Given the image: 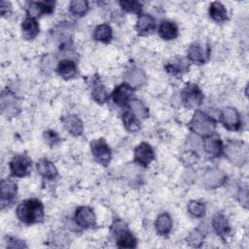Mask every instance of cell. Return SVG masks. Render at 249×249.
Masks as SVG:
<instances>
[{
	"label": "cell",
	"mask_w": 249,
	"mask_h": 249,
	"mask_svg": "<svg viewBox=\"0 0 249 249\" xmlns=\"http://www.w3.org/2000/svg\"><path fill=\"white\" fill-rule=\"evenodd\" d=\"M18 218L26 224L41 222L44 218V208L40 200L31 198L21 202L17 208Z\"/></svg>",
	"instance_id": "obj_1"
},
{
	"label": "cell",
	"mask_w": 249,
	"mask_h": 249,
	"mask_svg": "<svg viewBox=\"0 0 249 249\" xmlns=\"http://www.w3.org/2000/svg\"><path fill=\"white\" fill-rule=\"evenodd\" d=\"M190 127L195 133L205 136L211 134L215 130L216 124L211 117L203 112L197 111L190 122Z\"/></svg>",
	"instance_id": "obj_2"
},
{
	"label": "cell",
	"mask_w": 249,
	"mask_h": 249,
	"mask_svg": "<svg viewBox=\"0 0 249 249\" xmlns=\"http://www.w3.org/2000/svg\"><path fill=\"white\" fill-rule=\"evenodd\" d=\"M225 155L231 162L235 165H243L248 159L247 146L239 141H232L228 143L225 147Z\"/></svg>",
	"instance_id": "obj_3"
},
{
	"label": "cell",
	"mask_w": 249,
	"mask_h": 249,
	"mask_svg": "<svg viewBox=\"0 0 249 249\" xmlns=\"http://www.w3.org/2000/svg\"><path fill=\"white\" fill-rule=\"evenodd\" d=\"M114 232L117 235V245L122 248H133L136 246V239L127 230L123 221H116L113 224Z\"/></svg>",
	"instance_id": "obj_4"
},
{
	"label": "cell",
	"mask_w": 249,
	"mask_h": 249,
	"mask_svg": "<svg viewBox=\"0 0 249 249\" xmlns=\"http://www.w3.org/2000/svg\"><path fill=\"white\" fill-rule=\"evenodd\" d=\"M203 95L200 89L195 84H188L182 90V101L189 109L196 108L202 102Z\"/></svg>",
	"instance_id": "obj_5"
},
{
	"label": "cell",
	"mask_w": 249,
	"mask_h": 249,
	"mask_svg": "<svg viewBox=\"0 0 249 249\" xmlns=\"http://www.w3.org/2000/svg\"><path fill=\"white\" fill-rule=\"evenodd\" d=\"M1 109L2 113L9 118L17 116L20 111L19 102L17 96L9 91L3 92L1 95Z\"/></svg>",
	"instance_id": "obj_6"
},
{
	"label": "cell",
	"mask_w": 249,
	"mask_h": 249,
	"mask_svg": "<svg viewBox=\"0 0 249 249\" xmlns=\"http://www.w3.org/2000/svg\"><path fill=\"white\" fill-rule=\"evenodd\" d=\"M91 153L94 159L104 165H107L111 160V150L104 139H97L91 142Z\"/></svg>",
	"instance_id": "obj_7"
},
{
	"label": "cell",
	"mask_w": 249,
	"mask_h": 249,
	"mask_svg": "<svg viewBox=\"0 0 249 249\" xmlns=\"http://www.w3.org/2000/svg\"><path fill=\"white\" fill-rule=\"evenodd\" d=\"M12 174L17 177H23L29 174L31 169V160L27 156H16L10 162Z\"/></svg>",
	"instance_id": "obj_8"
},
{
	"label": "cell",
	"mask_w": 249,
	"mask_h": 249,
	"mask_svg": "<svg viewBox=\"0 0 249 249\" xmlns=\"http://www.w3.org/2000/svg\"><path fill=\"white\" fill-rule=\"evenodd\" d=\"M221 120L225 127L230 130H237L240 127V116L236 109L232 107H226L221 113Z\"/></svg>",
	"instance_id": "obj_9"
},
{
	"label": "cell",
	"mask_w": 249,
	"mask_h": 249,
	"mask_svg": "<svg viewBox=\"0 0 249 249\" xmlns=\"http://www.w3.org/2000/svg\"><path fill=\"white\" fill-rule=\"evenodd\" d=\"M76 224L82 228H91L95 225V215L88 206H81L75 212Z\"/></svg>",
	"instance_id": "obj_10"
},
{
	"label": "cell",
	"mask_w": 249,
	"mask_h": 249,
	"mask_svg": "<svg viewBox=\"0 0 249 249\" xmlns=\"http://www.w3.org/2000/svg\"><path fill=\"white\" fill-rule=\"evenodd\" d=\"M226 180L225 174L218 169H210L202 175L201 184L208 189L220 187Z\"/></svg>",
	"instance_id": "obj_11"
},
{
	"label": "cell",
	"mask_w": 249,
	"mask_h": 249,
	"mask_svg": "<svg viewBox=\"0 0 249 249\" xmlns=\"http://www.w3.org/2000/svg\"><path fill=\"white\" fill-rule=\"evenodd\" d=\"M155 154H154V150L153 148L143 142L141 144H139L134 151V160L136 162H138L141 165H148L153 160H154Z\"/></svg>",
	"instance_id": "obj_12"
},
{
	"label": "cell",
	"mask_w": 249,
	"mask_h": 249,
	"mask_svg": "<svg viewBox=\"0 0 249 249\" xmlns=\"http://www.w3.org/2000/svg\"><path fill=\"white\" fill-rule=\"evenodd\" d=\"M209 48L202 44H194L190 47L188 56L190 60L196 63H204L209 57Z\"/></svg>",
	"instance_id": "obj_13"
},
{
	"label": "cell",
	"mask_w": 249,
	"mask_h": 249,
	"mask_svg": "<svg viewBox=\"0 0 249 249\" xmlns=\"http://www.w3.org/2000/svg\"><path fill=\"white\" fill-rule=\"evenodd\" d=\"M133 93V89L131 86L128 84H121L119 85L112 93V98L114 102L119 106H124L130 99Z\"/></svg>",
	"instance_id": "obj_14"
},
{
	"label": "cell",
	"mask_w": 249,
	"mask_h": 249,
	"mask_svg": "<svg viewBox=\"0 0 249 249\" xmlns=\"http://www.w3.org/2000/svg\"><path fill=\"white\" fill-rule=\"evenodd\" d=\"M212 227L216 233L222 238H227L231 232V227L227 218L223 214H216L212 220Z\"/></svg>",
	"instance_id": "obj_15"
},
{
	"label": "cell",
	"mask_w": 249,
	"mask_h": 249,
	"mask_svg": "<svg viewBox=\"0 0 249 249\" xmlns=\"http://www.w3.org/2000/svg\"><path fill=\"white\" fill-rule=\"evenodd\" d=\"M53 10V2L45 1V2H31L27 8V13L29 18H34L39 17L42 13L50 14Z\"/></svg>",
	"instance_id": "obj_16"
},
{
	"label": "cell",
	"mask_w": 249,
	"mask_h": 249,
	"mask_svg": "<svg viewBox=\"0 0 249 249\" xmlns=\"http://www.w3.org/2000/svg\"><path fill=\"white\" fill-rule=\"evenodd\" d=\"M62 124L65 127V129L72 135L78 136L80 134H82L83 132V123L82 121L73 115H69V116H65L62 119Z\"/></svg>",
	"instance_id": "obj_17"
},
{
	"label": "cell",
	"mask_w": 249,
	"mask_h": 249,
	"mask_svg": "<svg viewBox=\"0 0 249 249\" xmlns=\"http://www.w3.org/2000/svg\"><path fill=\"white\" fill-rule=\"evenodd\" d=\"M156 28V21L150 15L139 16L136 23V30L140 35L151 33Z\"/></svg>",
	"instance_id": "obj_18"
},
{
	"label": "cell",
	"mask_w": 249,
	"mask_h": 249,
	"mask_svg": "<svg viewBox=\"0 0 249 249\" xmlns=\"http://www.w3.org/2000/svg\"><path fill=\"white\" fill-rule=\"evenodd\" d=\"M159 34L164 40H173L178 35L177 25L170 20H162L159 27Z\"/></svg>",
	"instance_id": "obj_19"
},
{
	"label": "cell",
	"mask_w": 249,
	"mask_h": 249,
	"mask_svg": "<svg viewBox=\"0 0 249 249\" xmlns=\"http://www.w3.org/2000/svg\"><path fill=\"white\" fill-rule=\"evenodd\" d=\"M203 146H204L205 152L212 157H219L222 154L224 149L222 140L216 136L206 138Z\"/></svg>",
	"instance_id": "obj_20"
},
{
	"label": "cell",
	"mask_w": 249,
	"mask_h": 249,
	"mask_svg": "<svg viewBox=\"0 0 249 249\" xmlns=\"http://www.w3.org/2000/svg\"><path fill=\"white\" fill-rule=\"evenodd\" d=\"M37 170L38 172L45 178L49 180H53L57 175L56 167L53 165L52 161L46 159H42L37 163Z\"/></svg>",
	"instance_id": "obj_21"
},
{
	"label": "cell",
	"mask_w": 249,
	"mask_h": 249,
	"mask_svg": "<svg viewBox=\"0 0 249 249\" xmlns=\"http://www.w3.org/2000/svg\"><path fill=\"white\" fill-rule=\"evenodd\" d=\"M0 189H1V200L2 201L12 200L17 194V184L10 179L2 180Z\"/></svg>",
	"instance_id": "obj_22"
},
{
	"label": "cell",
	"mask_w": 249,
	"mask_h": 249,
	"mask_svg": "<svg viewBox=\"0 0 249 249\" xmlns=\"http://www.w3.org/2000/svg\"><path fill=\"white\" fill-rule=\"evenodd\" d=\"M22 36L27 40L34 39L39 34V25L34 18H27L21 25Z\"/></svg>",
	"instance_id": "obj_23"
},
{
	"label": "cell",
	"mask_w": 249,
	"mask_h": 249,
	"mask_svg": "<svg viewBox=\"0 0 249 249\" xmlns=\"http://www.w3.org/2000/svg\"><path fill=\"white\" fill-rule=\"evenodd\" d=\"M156 230L160 235H167L172 228V221L167 213H161L156 220Z\"/></svg>",
	"instance_id": "obj_24"
},
{
	"label": "cell",
	"mask_w": 249,
	"mask_h": 249,
	"mask_svg": "<svg viewBox=\"0 0 249 249\" xmlns=\"http://www.w3.org/2000/svg\"><path fill=\"white\" fill-rule=\"evenodd\" d=\"M57 73L59 74V76H61L64 79H71L75 76L76 74V64L69 59H64L61 60L56 68Z\"/></svg>",
	"instance_id": "obj_25"
},
{
	"label": "cell",
	"mask_w": 249,
	"mask_h": 249,
	"mask_svg": "<svg viewBox=\"0 0 249 249\" xmlns=\"http://www.w3.org/2000/svg\"><path fill=\"white\" fill-rule=\"evenodd\" d=\"M209 16L217 22H223L228 18L225 6L220 2H213L209 7Z\"/></svg>",
	"instance_id": "obj_26"
},
{
	"label": "cell",
	"mask_w": 249,
	"mask_h": 249,
	"mask_svg": "<svg viewBox=\"0 0 249 249\" xmlns=\"http://www.w3.org/2000/svg\"><path fill=\"white\" fill-rule=\"evenodd\" d=\"M93 38L97 41L108 43L112 39V28L105 23L98 25L94 30Z\"/></svg>",
	"instance_id": "obj_27"
},
{
	"label": "cell",
	"mask_w": 249,
	"mask_h": 249,
	"mask_svg": "<svg viewBox=\"0 0 249 249\" xmlns=\"http://www.w3.org/2000/svg\"><path fill=\"white\" fill-rule=\"evenodd\" d=\"M126 80L129 86L140 87L145 83L146 77L141 69L134 68L128 72V74L126 75Z\"/></svg>",
	"instance_id": "obj_28"
},
{
	"label": "cell",
	"mask_w": 249,
	"mask_h": 249,
	"mask_svg": "<svg viewBox=\"0 0 249 249\" xmlns=\"http://www.w3.org/2000/svg\"><path fill=\"white\" fill-rule=\"evenodd\" d=\"M123 122L125 128L129 131H137L140 128L138 118L131 111H125L123 114Z\"/></svg>",
	"instance_id": "obj_29"
},
{
	"label": "cell",
	"mask_w": 249,
	"mask_h": 249,
	"mask_svg": "<svg viewBox=\"0 0 249 249\" xmlns=\"http://www.w3.org/2000/svg\"><path fill=\"white\" fill-rule=\"evenodd\" d=\"M89 10V3L85 0H74L70 2L69 11L76 16H84Z\"/></svg>",
	"instance_id": "obj_30"
},
{
	"label": "cell",
	"mask_w": 249,
	"mask_h": 249,
	"mask_svg": "<svg viewBox=\"0 0 249 249\" xmlns=\"http://www.w3.org/2000/svg\"><path fill=\"white\" fill-rule=\"evenodd\" d=\"M91 96L98 103H104L109 97L106 89L99 83L94 84V87L91 91Z\"/></svg>",
	"instance_id": "obj_31"
},
{
	"label": "cell",
	"mask_w": 249,
	"mask_h": 249,
	"mask_svg": "<svg viewBox=\"0 0 249 249\" xmlns=\"http://www.w3.org/2000/svg\"><path fill=\"white\" fill-rule=\"evenodd\" d=\"M130 108L131 112L137 117V118H147L148 117V109L146 106L138 99L130 100Z\"/></svg>",
	"instance_id": "obj_32"
},
{
	"label": "cell",
	"mask_w": 249,
	"mask_h": 249,
	"mask_svg": "<svg viewBox=\"0 0 249 249\" xmlns=\"http://www.w3.org/2000/svg\"><path fill=\"white\" fill-rule=\"evenodd\" d=\"M188 211L194 217L200 218L205 214V206L202 202L197 200H191L188 203Z\"/></svg>",
	"instance_id": "obj_33"
},
{
	"label": "cell",
	"mask_w": 249,
	"mask_h": 249,
	"mask_svg": "<svg viewBox=\"0 0 249 249\" xmlns=\"http://www.w3.org/2000/svg\"><path fill=\"white\" fill-rule=\"evenodd\" d=\"M203 234L199 230H194L187 237V242L193 247H199L203 242Z\"/></svg>",
	"instance_id": "obj_34"
},
{
	"label": "cell",
	"mask_w": 249,
	"mask_h": 249,
	"mask_svg": "<svg viewBox=\"0 0 249 249\" xmlns=\"http://www.w3.org/2000/svg\"><path fill=\"white\" fill-rule=\"evenodd\" d=\"M121 7L127 12L131 13H138L141 11L142 5L138 1H121Z\"/></svg>",
	"instance_id": "obj_35"
},
{
	"label": "cell",
	"mask_w": 249,
	"mask_h": 249,
	"mask_svg": "<svg viewBox=\"0 0 249 249\" xmlns=\"http://www.w3.org/2000/svg\"><path fill=\"white\" fill-rule=\"evenodd\" d=\"M182 160L185 164H193L197 160V155L193 151H187L182 155Z\"/></svg>",
	"instance_id": "obj_36"
},
{
	"label": "cell",
	"mask_w": 249,
	"mask_h": 249,
	"mask_svg": "<svg viewBox=\"0 0 249 249\" xmlns=\"http://www.w3.org/2000/svg\"><path fill=\"white\" fill-rule=\"evenodd\" d=\"M44 136H45L46 141H47L49 144H51V145L55 144V143L59 140L58 135L56 134V132H55V131H52V130L46 131V132H45V134H44Z\"/></svg>",
	"instance_id": "obj_37"
},
{
	"label": "cell",
	"mask_w": 249,
	"mask_h": 249,
	"mask_svg": "<svg viewBox=\"0 0 249 249\" xmlns=\"http://www.w3.org/2000/svg\"><path fill=\"white\" fill-rule=\"evenodd\" d=\"M11 12V5L8 2H2L1 3V14L2 16H6L10 14Z\"/></svg>",
	"instance_id": "obj_38"
}]
</instances>
